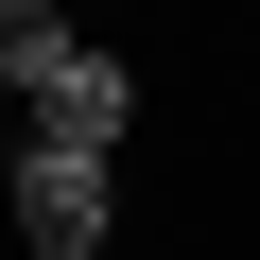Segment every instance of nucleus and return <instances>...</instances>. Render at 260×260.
<instances>
[{
	"label": "nucleus",
	"mask_w": 260,
	"mask_h": 260,
	"mask_svg": "<svg viewBox=\"0 0 260 260\" xmlns=\"http://www.w3.org/2000/svg\"><path fill=\"white\" fill-rule=\"evenodd\" d=\"M0 225H18L35 260H104V243H121V156L18 139V156H0Z\"/></svg>",
	"instance_id": "f257e3e1"
},
{
	"label": "nucleus",
	"mask_w": 260,
	"mask_h": 260,
	"mask_svg": "<svg viewBox=\"0 0 260 260\" xmlns=\"http://www.w3.org/2000/svg\"><path fill=\"white\" fill-rule=\"evenodd\" d=\"M35 139H70V156H121V139H139V70H121L104 35H70V52L35 70Z\"/></svg>",
	"instance_id": "f03ea898"
},
{
	"label": "nucleus",
	"mask_w": 260,
	"mask_h": 260,
	"mask_svg": "<svg viewBox=\"0 0 260 260\" xmlns=\"http://www.w3.org/2000/svg\"><path fill=\"white\" fill-rule=\"evenodd\" d=\"M52 52H70L52 0H0V87H18V104H35V70H52Z\"/></svg>",
	"instance_id": "7ed1b4c3"
}]
</instances>
